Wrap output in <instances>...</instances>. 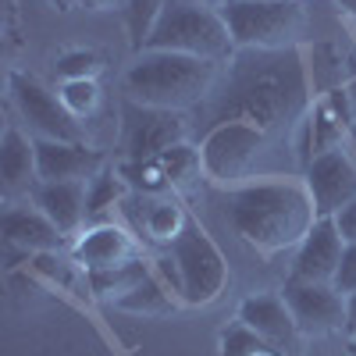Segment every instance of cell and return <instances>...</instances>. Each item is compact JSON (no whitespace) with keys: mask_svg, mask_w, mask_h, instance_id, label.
<instances>
[{"mask_svg":"<svg viewBox=\"0 0 356 356\" xmlns=\"http://www.w3.org/2000/svg\"><path fill=\"white\" fill-rule=\"evenodd\" d=\"M154 271V260L146 264L143 257H136V260H129V264H122V267H111V271H89L86 275V285H89V292L97 296V300H122V296H129L146 275Z\"/></svg>","mask_w":356,"mask_h":356,"instance_id":"22","label":"cell"},{"mask_svg":"<svg viewBox=\"0 0 356 356\" xmlns=\"http://www.w3.org/2000/svg\"><path fill=\"white\" fill-rule=\"evenodd\" d=\"M189 122L182 111L146 107L136 100L122 104V136H118V161H157L164 150L186 143Z\"/></svg>","mask_w":356,"mask_h":356,"instance_id":"8","label":"cell"},{"mask_svg":"<svg viewBox=\"0 0 356 356\" xmlns=\"http://www.w3.org/2000/svg\"><path fill=\"white\" fill-rule=\"evenodd\" d=\"M303 182L310 189L317 218H335L346 203L356 200V154L339 146L332 154H321L303 168Z\"/></svg>","mask_w":356,"mask_h":356,"instance_id":"11","label":"cell"},{"mask_svg":"<svg viewBox=\"0 0 356 356\" xmlns=\"http://www.w3.org/2000/svg\"><path fill=\"white\" fill-rule=\"evenodd\" d=\"M314 107V86L307 72V54L300 47L285 50H235L200 107V129L211 132L221 122H253L271 139L300 129Z\"/></svg>","mask_w":356,"mask_h":356,"instance_id":"1","label":"cell"},{"mask_svg":"<svg viewBox=\"0 0 356 356\" xmlns=\"http://www.w3.org/2000/svg\"><path fill=\"white\" fill-rule=\"evenodd\" d=\"M86 11H114V8H129V0H82Z\"/></svg>","mask_w":356,"mask_h":356,"instance_id":"34","label":"cell"},{"mask_svg":"<svg viewBox=\"0 0 356 356\" xmlns=\"http://www.w3.org/2000/svg\"><path fill=\"white\" fill-rule=\"evenodd\" d=\"M29 200L61 228L65 239H79L89 228V182H40Z\"/></svg>","mask_w":356,"mask_h":356,"instance_id":"17","label":"cell"},{"mask_svg":"<svg viewBox=\"0 0 356 356\" xmlns=\"http://www.w3.org/2000/svg\"><path fill=\"white\" fill-rule=\"evenodd\" d=\"M50 4L57 11H75V8H82V0H50Z\"/></svg>","mask_w":356,"mask_h":356,"instance_id":"36","label":"cell"},{"mask_svg":"<svg viewBox=\"0 0 356 356\" xmlns=\"http://www.w3.org/2000/svg\"><path fill=\"white\" fill-rule=\"evenodd\" d=\"M339 146H349V125L321 100H314L310 114L296 129V157H300V168H307L321 154L339 150Z\"/></svg>","mask_w":356,"mask_h":356,"instance_id":"20","label":"cell"},{"mask_svg":"<svg viewBox=\"0 0 356 356\" xmlns=\"http://www.w3.org/2000/svg\"><path fill=\"white\" fill-rule=\"evenodd\" d=\"M171 4V0H129V8H125V29H129V43L132 50L139 54L146 36H150V29L157 25L161 11Z\"/></svg>","mask_w":356,"mask_h":356,"instance_id":"29","label":"cell"},{"mask_svg":"<svg viewBox=\"0 0 356 356\" xmlns=\"http://www.w3.org/2000/svg\"><path fill=\"white\" fill-rule=\"evenodd\" d=\"M282 296L307 339H324V335L346 332V296L335 285L285 278Z\"/></svg>","mask_w":356,"mask_h":356,"instance_id":"10","label":"cell"},{"mask_svg":"<svg viewBox=\"0 0 356 356\" xmlns=\"http://www.w3.org/2000/svg\"><path fill=\"white\" fill-rule=\"evenodd\" d=\"M221 65L171 50H139L125 72V93L136 104L164 111H196L218 86Z\"/></svg>","mask_w":356,"mask_h":356,"instance_id":"3","label":"cell"},{"mask_svg":"<svg viewBox=\"0 0 356 356\" xmlns=\"http://www.w3.org/2000/svg\"><path fill=\"white\" fill-rule=\"evenodd\" d=\"M168 253L178 264L182 275V300L186 307H211L228 285V264L218 250V243L207 235L203 225L189 221L186 232L168 246Z\"/></svg>","mask_w":356,"mask_h":356,"instance_id":"7","label":"cell"},{"mask_svg":"<svg viewBox=\"0 0 356 356\" xmlns=\"http://www.w3.org/2000/svg\"><path fill=\"white\" fill-rule=\"evenodd\" d=\"M342 253H346V239H342L335 218H317L314 228L307 232V239L296 246V264H292V275L289 278L335 285Z\"/></svg>","mask_w":356,"mask_h":356,"instance_id":"13","label":"cell"},{"mask_svg":"<svg viewBox=\"0 0 356 356\" xmlns=\"http://www.w3.org/2000/svg\"><path fill=\"white\" fill-rule=\"evenodd\" d=\"M356 335V292L346 296V339Z\"/></svg>","mask_w":356,"mask_h":356,"instance_id":"35","label":"cell"},{"mask_svg":"<svg viewBox=\"0 0 356 356\" xmlns=\"http://www.w3.org/2000/svg\"><path fill=\"white\" fill-rule=\"evenodd\" d=\"M239 321L246 324L250 332H257L260 339H267L271 346H278L289 356H300L303 353V332L296 324L289 303L282 292H257L250 300H243L239 307Z\"/></svg>","mask_w":356,"mask_h":356,"instance_id":"12","label":"cell"},{"mask_svg":"<svg viewBox=\"0 0 356 356\" xmlns=\"http://www.w3.org/2000/svg\"><path fill=\"white\" fill-rule=\"evenodd\" d=\"M4 243L22 253H61L65 235L40 207L8 203L4 211Z\"/></svg>","mask_w":356,"mask_h":356,"instance_id":"19","label":"cell"},{"mask_svg":"<svg viewBox=\"0 0 356 356\" xmlns=\"http://www.w3.org/2000/svg\"><path fill=\"white\" fill-rule=\"evenodd\" d=\"M346 93H349V104H353V114H356V54L346 65Z\"/></svg>","mask_w":356,"mask_h":356,"instance_id":"33","label":"cell"},{"mask_svg":"<svg viewBox=\"0 0 356 356\" xmlns=\"http://www.w3.org/2000/svg\"><path fill=\"white\" fill-rule=\"evenodd\" d=\"M57 100L65 104V111L75 118L79 125H86L89 118H97L100 104H104V89L97 79H79V82H61Z\"/></svg>","mask_w":356,"mask_h":356,"instance_id":"27","label":"cell"},{"mask_svg":"<svg viewBox=\"0 0 356 356\" xmlns=\"http://www.w3.org/2000/svg\"><path fill=\"white\" fill-rule=\"evenodd\" d=\"M335 289H339L342 296H353V292H356V243H346L339 275H335Z\"/></svg>","mask_w":356,"mask_h":356,"instance_id":"31","label":"cell"},{"mask_svg":"<svg viewBox=\"0 0 356 356\" xmlns=\"http://www.w3.org/2000/svg\"><path fill=\"white\" fill-rule=\"evenodd\" d=\"M335 225H339V232H342L346 243H356V200L346 203L342 211L335 214Z\"/></svg>","mask_w":356,"mask_h":356,"instance_id":"32","label":"cell"},{"mask_svg":"<svg viewBox=\"0 0 356 356\" xmlns=\"http://www.w3.org/2000/svg\"><path fill=\"white\" fill-rule=\"evenodd\" d=\"M118 211H122V218L129 221L132 232L146 235L150 243H161V246H171L178 235L186 232V225L193 221L175 196H139V193H129Z\"/></svg>","mask_w":356,"mask_h":356,"instance_id":"14","label":"cell"},{"mask_svg":"<svg viewBox=\"0 0 356 356\" xmlns=\"http://www.w3.org/2000/svg\"><path fill=\"white\" fill-rule=\"evenodd\" d=\"M136 257H139V246H136L132 228L114 225V221L89 225L72 246V260L86 275L89 271H111V267H122Z\"/></svg>","mask_w":356,"mask_h":356,"instance_id":"15","label":"cell"},{"mask_svg":"<svg viewBox=\"0 0 356 356\" xmlns=\"http://www.w3.org/2000/svg\"><path fill=\"white\" fill-rule=\"evenodd\" d=\"M353 29H356V18H353Z\"/></svg>","mask_w":356,"mask_h":356,"instance_id":"41","label":"cell"},{"mask_svg":"<svg viewBox=\"0 0 356 356\" xmlns=\"http://www.w3.org/2000/svg\"><path fill=\"white\" fill-rule=\"evenodd\" d=\"M221 203L235 235L264 257L300 246L317 221L307 182L289 175L228 186L221 193Z\"/></svg>","mask_w":356,"mask_h":356,"instance_id":"2","label":"cell"},{"mask_svg":"<svg viewBox=\"0 0 356 356\" xmlns=\"http://www.w3.org/2000/svg\"><path fill=\"white\" fill-rule=\"evenodd\" d=\"M349 150H353V154H356V125H353V129H349Z\"/></svg>","mask_w":356,"mask_h":356,"instance_id":"38","label":"cell"},{"mask_svg":"<svg viewBox=\"0 0 356 356\" xmlns=\"http://www.w3.org/2000/svg\"><path fill=\"white\" fill-rule=\"evenodd\" d=\"M114 168L125 178V186L139 196H175L161 161H118Z\"/></svg>","mask_w":356,"mask_h":356,"instance_id":"26","label":"cell"},{"mask_svg":"<svg viewBox=\"0 0 356 356\" xmlns=\"http://www.w3.org/2000/svg\"><path fill=\"white\" fill-rule=\"evenodd\" d=\"M8 86H11L15 111H18V118L25 122V129H29V136H33V139L86 143L82 125L65 111V104L57 100L43 82H36L33 75H25V72H11Z\"/></svg>","mask_w":356,"mask_h":356,"instance_id":"9","label":"cell"},{"mask_svg":"<svg viewBox=\"0 0 356 356\" xmlns=\"http://www.w3.org/2000/svg\"><path fill=\"white\" fill-rule=\"evenodd\" d=\"M339 8H342L349 18H356V0H339Z\"/></svg>","mask_w":356,"mask_h":356,"instance_id":"37","label":"cell"},{"mask_svg":"<svg viewBox=\"0 0 356 356\" xmlns=\"http://www.w3.org/2000/svg\"><path fill=\"white\" fill-rule=\"evenodd\" d=\"M40 182H89L100 171H107V157L93 150L89 143H54L36 139Z\"/></svg>","mask_w":356,"mask_h":356,"instance_id":"16","label":"cell"},{"mask_svg":"<svg viewBox=\"0 0 356 356\" xmlns=\"http://www.w3.org/2000/svg\"><path fill=\"white\" fill-rule=\"evenodd\" d=\"M161 168L168 175V182H171V193H189L203 175V157H200V146L193 143H178L171 146V150H164L161 157Z\"/></svg>","mask_w":356,"mask_h":356,"instance_id":"23","label":"cell"},{"mask_svg":"<svg viewBox=\"0 0 356 356\" xmlns=\"http://www.w3.org/2000/svg\"><path fill=\"white\" fill-rule=\"evenodd\" d=\"M114 307L118 310H129V314H143V317H164V314L186 307V303H182V296H178L157 271H150L129 296H122Z\"/></svg>","mask_w":356,"mask_h":356,"instance_id":"21","label":"cell"},{"mask_svg":"<svg viewBox=\"0 0 356 356\" xmlns=\"http://www.w3.org/2000/svg\"><path fill=\"white\" fill-rule=\"evenodd\" d=\"M0 182H4L8 203H15L18 196H33V189L40 186L36 139L15 125H8L0 139Z\"/></svg>","mask_w":356,"mask_h":356,"instance_id":"18","label":"cell"},{"mask_svg":"<svg viewBox=\"0 0 356 356\" xmlns=\"http://www.w3.org/2000/svg\"><path fill=\"white\" fill-rule=\"evenodd\" d=\"M349 353H353V356H356V335H353V339H349Z\"/></svg>","mask_w":356,"mask_h":356,"instance_id":"40","label":"cell"},{"mask_svg":"<svg viewBox=\"0 0 356 356\" xmlns=\"http://www.w3.org/2000/svg\"><path fill=\"white\" fill-rule=\"evenodd\" d=\"M143 50H171V54H189V57H203V61L228 65L239 47L228 33L221 8H211L207 0H171L161 11L157 25L150 29Z\"/></svg>","mask_w":356,"mask_h":356,"instance_id":"4","label":"cell"},{"mask_svg":"<svg viewBox=\"0 0 356 356\" xmlns=\"http://www.w3.org/2000/svg\"><path fill=\"white\" fill-rule=\"evenodd\" d=\"M271 136L257 129L253 122H221L211 132H203L200 157H203V175L214 186H243L253 178L257 164L271 150Z\"/></svg>","mask_w":356,"mask_h":356,"instance_id":"6","label":"cell"},{"mask_svg":"<svg viewBox=\"0 0 356 356\" xmlns=\"http://www.w3.org/2000/svg\"><path fill=\"white\" fill-rule=\"evenodd\" d=\"M207 4H211V8H225V4H228V0H207Z\"/></svg>","mask_w":356,"mask_h":356,"instance_id":"39","label":"cell"},{"mask_svg":"<svg viewBox=\"0 0 356 356\" xmlns=\"http://www.w3.org/2000/svg\"><path fill=\"white\" fill-rule=\"evenodd\" d=\"M129 193L132 189L125 186V178L118 175V168H107L97 178H89V225L111 221L107 214L114 211V207H122Z\"/></svg>","mask_w":356,"mask_h":356,"instance_id":"24","label":"cell"},{"mask_svg":"<svg viewBox=\"0 0 356 356\" xmlns=\"http://www.w3.org/2000/svg\"><path fill=\"white\" fill-rule=\"evenodd\" d=\"M221 15L239 50H285L307 29L300 0H228Z\"/></svg>","mask_w":356,"mask_h":356,"instance_id":"5","label":"cell"},{"mask_svg":"<svg viewBox=\"0 0 356 356\" xmlns=\"http://www.w3.org/2000/svg\"><path fill=\"white\" fill-rule=\"evenodd\" d=\"M221 356H289V353H282L278 346H271L257 332H250L243 321H235L221 335Z\"/></svg>","mask_w":356,"mask_h":356,"instance_id":"28","label":"cell"},{"mask_svg":"<svg viewBox=\"0 0 356 356\" xmlns=\"http://www.w3.org/2000/svg\"><path fill=\"white\" fill-rule=\"evenodd\" d=\"M307 57H310L307 72H310V86H314V100L321 93H328V89H335V86H346L342 54L332 43H317L314 50H307Z\"/></svg>","mask_w":356,"mask_h":356,"instance_id":"25","label":"cell"},{"mask_svg":"<svg viewBox=\"0 0 356 356\" xmlns=\"http://www.w3.org/2000/svg\"><path fill=\"white\" fill-rule=\"evenodd\" d=\"M100 72H104V57L97 50H65L57 57V75H61V82L97 79Z\"/></svg>","mask_w":356,"mask_h":356,"instance_id":"30","label":"cell"}]
</instances>
